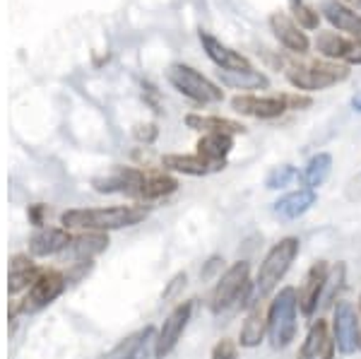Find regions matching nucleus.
I'll use <instances>...</instances> for the list:
<instances>
[{
	"instance_id": "423d86ee",
	"label": "nucleus",
	"mask_w": 361,
	"mask_h": 359,
	"mask_svg": "<svg viewBox=\"0 0 361 359\" xmlns=\"http://www.w3.org/2000/svg\"><path fill=\"white\" fill-rule=\"evenodd\" d=\"M166 78L173 85V90H178L180 95L193 99L195 104H219L224 99V92L212 80H207L202 73H197L190 66H183V63H173Z\"/></svg>"
},
{
	"instance_id": "72a5a7b5",
	"label": "nucleus",
	"mask_w": 361,
	"mask_h": 359,
	"mask_svg": "<svg viewBox=\"0 0 361 359\" xmlns=\"http://www.w3.org/2000/svg\"><path fill=\"white\" fill-rule=\"evenodd\" d=\"M185 280H188V277H185V273H178L171 282H169V287L164 289V292H161V297H164V299H171L173 294H176L178 289L185 285Z\"/></svg>"
},
{
	"instance_id": "ea45409f",
	"label": "nucleus",
	"mask_w": 361,
	"mask_h": 359,
	"mask_svg": "<svg viewBox=\"0 0 361 359\" xmlns=\"http://www.w3.org/2000/svg\"><path fill=\"white\" fill-rule=\"evenodd\" d=\"M359 311H361V297H359Z\"/></svg>"
},
{
	"instance_id": "412c9836",
	"label": "nucleus",
	"mask_w": 361,
	"mask_h": 359,
	"mask_svg": "<svg viewBox=\"0 0 361 359\" xmlns=\"http://www.w3.org/2000/svg\"><path fill=\"white\" fill-rule=\"evenodd\" d=\"M161 166H164L166 171L185 174V176H207V174L222 171L219 166L202 159L200 154H164V157H161Z\"/></svg>"
},
{
	"instance_id": "9d476101",
	"label": "nucleus",
	"mask_w": 361,
	"mask_h": 359,
	"mask_svg": "<svg viewBox=\"0 0 361 359\" xmlns=\"http://www.w3.org/2000/svg\"><path fill=\"white\" fill-rule=\"evenodd\" d=\"M316 49L325 61H337L345 66H361V42L345 37L340 32H320L316 37Z\"/></svg>"
},
{
	"instance_id": "58836bf2",
	"label": "nucleus",
	"mask_w": 361,
	"mask_h": 359,
	"mask_svg": "<svg viewBox=\"0 0 361 359\" xmlns=\"http://www.w3.org/2000/svg\"><path fill=\"white\" fill-rule=\"evenodd\" d=\"M352 39H359V42H361V22H359V27H357V34H354Z\"/></svg>"
},
{
	"instance_id": "b1692460",
	"label": "nucleus",
	"mask_w": 361,
	"mask_h": 359,
	"mask_svg": "<svg viewBox=\"0 0 361 359\" xmlns=\"http://www.w3.org/2000/svg\"><path fill=\"white\" fill-rule=\"evenodd\" d=\"M219 80H222L224 87L229 90H267L270 87V80H267L265 73L253 71V68H246V71H219Z\"/></svg>"
},
{
	"instance_id": "f257e3e1",
	"label": "nucleus",
	"mask_w": 361,
	"mask_h": 359,
	"mask_svg": "<svg viewBox=\"0 0 361 359\" xmlns=\"http://www.w3.org/2000/svg\"><path fill=\"white\" fill-rule=\"evenodd\" d=\"M147 217L142 205H114V207H75L61 215V224L66 229L82 231H116L133 224H140Z\"/></svg>"
},
{
	"instance_id": "aec40b11",
	"label": "nucleus",
	"mask_w": 361,
	"mask_h": 359,
	"mask_svg": "<svg viewBox=\"0 0 361 359\" xmlns=\"http://www.w3.org/2000/svg\"><path fill=\"white\" fill-rule=\"evenodd\" d=\"M320 13L330 22V27L337 29L340 34H349V37L357 34L361 15L349 8L347 3H342V0H323L320 3Z\"/></svg>"
},
{
	"instance_id": "f704fd0d",
	"label": "nucleus",
	"mask_w": 361,
	"mask_h": 359,
	"mask_svg": "<svg viewBox=\"0 0 361 359\" xmlns=\"http://www.w3.org/2000/svg\"><path fill=\"white\" fill-rule=\"evenodd\" d=\"M135 135L140 138V140H145V142H152L154 138H157V128H154L152 123H147V126H137Z\"/></svg>"
},
{
	"instance_id": "e433bc0d",
	"label": "nucleus",
	"mask_w": 361,
	"mask_h": 359,
	"mask_svg": "<svg viewBox=\"0 0 361 359\" xmlns=\"http://www.w3.org/2000/svg\"><path fill=\"white\" fill-rule=\"evenodd\" d=\"M352 109H354V111H359V114H361V92H359V95H354V97H352Z\"/></svg>"
},
{
	"instance_id": "f3484780",
	"label": "nucleus",
	"mask_w": 361,
	"mask_h": 359,
	"mask_svg": "<svg viewBox=\"0 0 361 359\" xmlns=\"http://www.w3.org/2000/svg\"><path fill=\"white\" fill-rule=\"evenodd\" d=\"M316 200H318L316 190L299 188V190H292V193H284L282 198L272 202V212H275L279 219H299L316 205Z\"/></svg>"
},
{
	"instance_id": "4468645a",
	"label": "nucleus",
	"mask_w": 361,
	"mask_h": 359,
	"mask_svg": "<svg viewBox=\"0 0 361 359\" xmlns=\"http://www.w3.org/2000/svg\"><path fill=\"white\" fill-rule=\"evenodd\" d=\"M200 44H202V51L207 54V58L219 68V71H246V68H253L246 56L238 54L234 49H229V46L222 44L209 32H200Z\"/></svg>"
},
{
	"instance_id": "2eb2a0df",
	"label": "nucleus",
	"mask_w": 361,
	"mask_h": 359,
	"mask_svg": "<svg viewBox=\"0 0 361 359\" xmlns=\"http://www.w3.org/2000/svg\"><path fill=\"white\" fill-rule=\"evenodd\" d=\"M73 236H70V229L66 227H42L32 234L29 239V253L37 258H49V256H58L70 246Z\"/></svg>"
},
{
	"instance_id": "2f4dec72",
	"label": "nucleus",
	"mask_w": 361,
	"mask_h": 359,
	"mask_svg": "<svg viewBox=\"0 0 361 359\" xmlns=\"http://www.w3.org/2000/svg\"><path fill=\"white\" fill-rule=\"evenodd\" d=\"M238 357V340L222 338L217 345L212 347V355L209 359H236Z\"/></svg>"
},
{
	"instance_id": "6ab92c4d",
	"label": "nucleus",
	"mask_w": 361,
	"mask_h": 359,
	"mask_svg": "<svg viewBox=\"0 0 361 359\" xmlns=\"http://www.w3.org/2000/svg\"><path fill=\"white\" fill-rule=\"evenodd\" d=\"M195 147H197L195 154H200L209 164L224 169L226 157H229L231 147H234V135H229V133H202V138L197 140Z\"/></svg>"
},
{
	"instance_id": "bb28decb",
	"label": "nucleus",
	"mask_w": 361,
	"mask_h": 359,
	"mask_svg": "<svg viewBox=\"0 0 361 359\" xmlns=\"http://www.w3.org/2000/svg\"><path fill=\"white\" fill-rule=\"evenodd\" d=\"M178 188V181L166 171H147L142 188H140L137 200H157V198H166L173 190Z\"/></svg>"
},
{
	"instance_id": "a211bd4d",
	"label": "nucleus",
	"mask_w": 361,
	"mask_h": 359,
	"mask_svg": "<svg viewBox=\"0 0 361 359\" xmlns=\"http://www.w3.org/2000/svg\"><path fill=\"white\" fill-rule=\"evenodd\" d=\"M106 246H109V236L104 231H82V234L73 236V241L63 251V256L70 260H80V263H90L94 256L106 251Z\"/></svg>"
},
{
	"instance_id": "c9c22d12",
	"label": "nucleus",
	"mask_w": 361,
	"mask_h": 359,
	"mask_svg": "<svg viewBox=\"0 0 361 359\" xmlns=\"http://www.w3.org/2000/svg\"><path fill=\"white\" fill-rule=\"evenodd\" d=\"M284 97H287L289 109H304V107H311V97H301V95H284Z\"/></svg>"
},
{
	"instance_id": "39448f33",
	"label": "nucleus",
	"mask_w": 361,
	"mask_h": 359,
	"mask_svg": "<svg viewBox=\"0 0 361 359\" xmlns=\"http://www.w3.org/2000/svg\"><path fill=\"white\" fill-rule=\"evenodd\" d=\"M349 78V66L337 61H313L289 66L287 80L289 85L301 92H323L337 83H345Z\"/></svg>"
},
{
	"instance_id": "9b49d317",
	"label": "nucleus",
	"mask_w": 361,
	"mask_h": 359,
	"mask_svg": "<svg viewBox=\"0 0 361 359\" xmlns=\"http://www.w3.org/2000/svg\"><path fill=\"white\" fill-rule=\"evenodd\" d=\"M231 109L241 116H250V118L272 121L279 118L289 109L287 97L284 95H270V97H255V95H236L231 97Z\"/></svg>"
},
{
	"instance_id": "0eeeda50",
	"label": "nucleus",
	"mask_w": 361,
	"mask_h": 359,
	"mask_svg": "<svg viewBox=\"0 0 361 359\" xmlns=\"http://www.w3.org/2000/svg\"><path fill=\"white\" fill-rule=\"evenodd\" d=\"M333 338L340 355H354L361 347V311L347 299L333 306Z\"/></svg>"
},
{
	"instance_id": "f03ea898",
	"label": "nucleus",
	"mask_w": 361,
	"mask_h": 359,
	"mask_svg": "<svg viewBox=\"0 0 361 359\" xmlns=\"http://www.w3.org/2000/svg\"><path fill=\"white\" fill-rule=\"evenodd\" d=\"M296 314H299V289L282 287L267 306V340L275 350H284L294 343Z\"/></svg>"
},
{
	"instance_id": "f8f14e48",
	"label": "nucleus",
	"mask_w": 361,
	"mask_h": 359,
	"mask_svg": "<svg viewBox=\"0 0 361 359\" xmlns=\"http://www.w3.org/2000/svg\"><path fill=\"white\" fill-rule=\"evenodd\" d=\"M328 275H330V265L325 263V260H318V263H313L311 268H308L304 282H301V287H299V311L306 318H311L318 311Z\"/></svg>"
},
{
	"instance_id": "1a4fd4ad",
	"label": "nucleus",
	"mask_w": 361,
	"mask_h": 359,
	"mask_svg": "<svg viewBox=\"0 0 361 359\" xmlns=\"http://www.w3.org/2000/svg\"><path fill=\"white\" fill-rule=\"evenodd\" d=\"M193 299L190 302H180L171 314L166 316L164 326H161L159 335L154 338V357L157 359H164L166 355H171L173 347L178 345L180 335L188 328L190 323V316H193Z\"/></svg>"
},
{
	"instance_id": "ddd939ff",
	"label": "nucleus",
	"mask_w": 361,
	"mask_h": 359,
	"mask_svg": "<svg viewBox=\"0 0 361 359\" xmlns=\"http://www.w3.org/2000/svg\"><path fill=\"white\" fill-rule=\"evenodd\" d=\"M270 29L275 34V39L292 54H308L311 49V39L308 34L294 22V17L284 15V13H275L270 15Z\"/></svg>"
},
{
	"instance_id": "cd10ccee",
	"label": "nucleus",
	"mask_w": 361,
	"mask_h": 359,
	"mask_svg": "<svg viewBox=\"0 0 361 359\" xmlns=\"http://www.w3.org/2000/svg\"><path fill=\"white\" fill-rule=\"evenodd\" d=\"M330 171H333V157L328 152H318L316 157H311V162L306 164L304 174H301V181L306 188L316 190L318 186H323L328 181Z\"/></svg>"
},
{
	"instance_id": "6e6552de",
	"label": "nucleus",
	"mask_w": 361,
	"mask_h": 359,
	"mask_svg": "<svg viewBox=\"0 0 361 359\" xmlns=\"http://www.w3.org/2000/svg\"><path fill=\"white\" fill-rule=\"evenodd\" d=\"M68 280L56 270H49V273H42L37 282L27 289L25 299L20 302V311L22 314H37V311L46 309L49 304H54L58 297L63 294Z\"/></svg>"
},
{
	"instance_id": "dca6fc26",
	"label": "nucleus",
	"mask_w": 361,
	"mask_h": 359,
	"mask_svg": "<svg viewBox=\"0 0 361 359\" xmlns=\"http://www.w3.org/2000/svg\"><path fill=\"white\" fill-rule=\"evenodd\" d=\"M335 338H330L328 333V321L318 318L306 333V340L301 345L299 359H333L335 357Z\"/></svg>"
},
{
	"instance_id": "4c0bfd02",
	"label": "nucleus",
	"mask_w": 361,
	"mask_h": 359,
	"mask_svg": "<svg viewBox=\"0 0 361 359\" xmlns=\"http://www.w3.org/2000/svg\"><path fill=\"white\" fill-rule=\"evenodd\" d=\"M342 3H349V5H357V10H361V0H342Z\"/></svg>"
},
{
	"instance_id": "c756f323",
	"label": "nucleus",
	"mask_w": 361,
	"mask_h": 359,
	"mask_svg": "<svg viewBox=\"0 0 361 359\" xmlns=\"http://www.w3.org/2000/svg\"><path fill=\"white\" fill-rule=\"evenodd\" d=\"M345 263H337L335 268H330V275H328V282H325V289H323V299H320V306H330L337 302V292L340 287L345 285Z\"/></svg>"
},
{
	"instance_id": "7ed1b4c3",
	"label": "nucleus",
	"mask_w": 361,
	"mask_h": 359,
	"mask_svg": "<svg viewBox=\"0 0 361 359\" xmlns=\"http://www.w3.org/2000/svg\"><path fill=\"white\" fill-rule=\"evenodd\" d=\"M296 256H299V239H296V236H284V239H279L277 244L265 253L263 263H260L258 273H255V280H253L255 297L258 299L270 297L279 282H282V277L289 273Z\"/></svg>"
},
{
	"instance_id": "20e7f679",
	"label": "nucleus",
	"mask_w": 361,
	"mask_h": 359,
	"mask_svg": "<svg viewBox=\"0 0 361 359\" xmlns=\"http://www.w3.org/2000/svg\"><path fill=\"white\" fill-rule=\"evenodd\" d=\"M250 292H255L253 282H250V265L248 260H238L217 277V285L209 294V311L222 314V311L231 309L238 302L246 304Z\"/></svg>"
},
{
	"instance_id": "4be33fe9",
	"label": "nucleus",
	"mask_w": 361,
	"mask_h": 359,
	"mask_svg": "<svg viewBox=\"0 0 361 359\" xmlns=\"http://www.w3.org/2000/svg\"><path fill=\"white\" fill-rule=\"evenodd\" d=\"M265 335H267V314H263L260 306H253L241 323V331H238V345L246 347V350H253V347H258L260 343H263Z\"/></svg>"
},
{
	"instance_id": "c85d7f7f",
	"label": "nucleus",
	"mask_w": 361,
	"mask_h": 359,
	"mask_svg": "<svg viewBox=\"0 0 361 359\" xmlns=\"http://www.w3.org/2000/svg\"><path fill=\"white\" fill-rule=\"evenodd\" d=\"M289 10H292L294 22L301 29H318L320 27V13L306 0H289Z\"/></svg>"
},
{
	"instance_id": "7c9ffc66",
	"label": "nucleus",
	"mask_w": 361,
	"mask_h": 359,
	"mask_svg": "<svg viewBox=\"0 0 361 359\" xmlns=\"http://www.w3.org/2000/svg\"><path fill=\"white\" fill-rule=\"evenodd\" d=\"M296 178H301V174L294 169L292 164H282V166H275L265 178V188L270 190H279V188H287L292 186Z\"/></svg>"
},
{
	"instance_id": "473e14b6",
	"label": "nucleus",
	"mask_w": 361,
	"mask_h": 359,
	"mask_svg": "<svg viewBox=\"0 0 361 359\" xmlns=\"http://www.w3.org/2000/svg\"><path fill=\"white\" fill-rule=\"evenodd\" d=\"M222 268H224V258L214 256V258H209V260H207V265H205V268H202L200 277H202V280H212V277L217 275Z\"/></svg>"
},
{
	"instance_id": "393cba45",
	"label": "nucleus",
	"mask_w": 361,
	"mask_h": 359,
	"mask_svg": "<svg viewBox=\"0 0 361 359\" xmlns=\"http://www.w3.org/2000/svg\"><path fill=\"white\" fill-rule=\"evenodd\" d=\"M154 338V328L147 326V328H140V331L126 335L123 340H118L111 350L104 352L99 359H135V355L142 350L145 340H152Z\"/></svg>"
},
{
	"instance_id": "5701e85b",
	"label": "nucleus",
	"mask_w": 361,
	"mask_h": 359,
	"mask_svg": "<svg viewBox=\"0 0 361 359\" xmlns=\"http://www.w3.org/2000/svg\"><path fill=\"white\" fill-rule=\"evenodd\" d=\"M185 126L200 133H229V135H241L246 133V126L238 121L224 118V116H202V114H188Z\"/></svg>"
},
{
	"instance_id": "a878e982",
	"label": "nucleus",
	"mask_w": 361,
	"mask_h": 359,
	"mask_svg": "<svg viewBox=\"0 0 361 359\" xmlns=\"http://www.w3.org/2000/svg\"><path fill=\"white\" fill-rule=\"evenodd\" d=\"M42 277V270L32 263L27 256H15L10 263V294H17L22 289H29Z\"/></svg>"
}]
</instances>
